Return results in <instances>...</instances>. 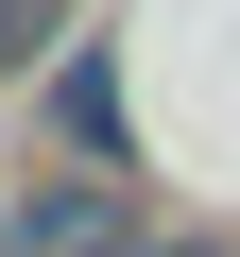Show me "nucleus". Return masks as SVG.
<instances>
[{
    "mask_svg": "<svg viewBox=\"0 0 240 257\" xmlns=\"http://www.w3.org/2000/svg\"><path fill=\"white\" fill-rule=\"evenodd\" d=\"M138 240H155L138 172H69V155H35V189H0V257H138Z\"/></svg>",
    "mask_w": 240,
    "mask_h": 257,
    "instance_id": "1",
    "label": "nucleus"
},
{
    "mask_svg": "<svg viewBox=\"0 0 240 257\" xmlns=\"http://www.w3.org/2000/svg\"><path fill=\"white\" fill-rule=\"evenodd\" d=\"M52 138H69V172H138V155H120V69H103V52L52 69Z\"/></svg>",
    "mask_w": 240,
    "mask_h": 257,
    "instance_id": "2",
    "label": "nucleus"
},
{
    "mask_svg": "<svg viewBox=\"0 0 240 257\" xmlns=\"http://www.w3.org/2000/svg\"><path fill=\"white\" fill-rule=\"evenodd\" d=\"M86 52V0H0V86H52Z\"/></svg>",
    "mask_w": 240,
    "mask_h": 257,
    "instance_id": "3",
    "label": "nucleus"
},
{
    "mask_svg": "<svg viewBox=\"0 0 240 257\" xmlns=\"http://www.w3.org/2000/svg\"><path fill=\"white\" fill-rule=\"evenodd\" d=\"M138 257H240V240H206V223H155V240H138Z\"/></svg>",
    "mask_w": 240,
    "mask_h": 257,
    "instance_id": "4",
    "label": "nucleus"
}]
</instances>
